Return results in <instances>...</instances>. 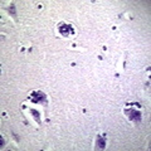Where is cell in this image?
I'll return each instance as SVG.
<instances>
[{
	"instance_id": "1",
	"label": "cell",
	"mask_w": 151,
	"mask_h": 151,
	"mask_svg": "<svg viewBox=\"0 0 151 151\" xmlns=\"http://www.w3.org/2000/svg\"><path fill=\"white\" fill-rule=\"evenodd\" d=\"M125 115L130 121L137 122L141 120V107L139 103H130L125 107Z\"/></svg>"
},
{
	"instance_id": "2",
	"label": "cell",
	"mask_w": 151,
	"mask_h": 151,
	"mask_svg": "<svg viewBox=\"0 0 151 151\" xmlns=\"http://www.w3.org/2000/svg\"><path fill=\"white\" fill-rule=\"evenodd\" d=\"M58 32L63 37H72L74 34V28L68 23H60L58 25Z\"/></svg>"
},
{
	"instance_id": "3",
	"label": "cell",
	"mask_w": 151,
	"mask_h": 151,
	"mask_svg": "<svg viewBox=\"0 0 151 151\" xmlns=\"http://www.w3.org/2000/svg\"><path fill=\"white\" fill-rule=\"evenodd\" d=\"M96 144H97V146H98L100 149H103V147L106 146V136H105V135L98 136L97 140H96Z\"/></svg>"
}]
</instances>
